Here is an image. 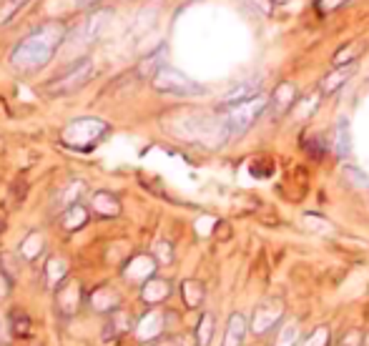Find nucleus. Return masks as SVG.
<instances>
[{
    "label": "nucleus",
    "mask_w": 369,
    "mask_h": 346,
    "mask_svg": "<svg viewBox=\"0 0 369 346\" xmlns=\"http://www.w3.org/2000/svg\"><path fill=\"white\" fill-rule=\"evenodd\" d=\"M63 35H65L63 25H53V23L43 25V28H38L30 38H25V41L20 43V48L13 53V63L20 70L41 68L48 58L53 56L58 43L63 41Z\"/></svg>",
    "instance_id": "nucleus-1"
},
{
    "label": "nucleus",
    "mask_w": 369,
    "mask_h": 346,
    "mask_svg": "<svg viewBox=\"0 0 369 346\" xmlns=\"http://www.w3.org/2000/svg\"><path fill=\"white\" fill-rule=\"evenodd\" d=\"M106 133H108V126L99 118H78V121H70L63 128L61 141L75 150H88L101 139H106Z\"/></svg>",
    "instance_id": "nucleus-2"
},
{
    "label": "nucleus",
    "mask_w": 369,
    "mask_h": 346,
    "mask_svg": "<svg viewBox=\"0 0 369 346\" xmlns=\"http://www.w3.org/2000/svg\"><path fill=\"white\" fill-rule=\"evenodd\" d=\"M151 81H154L156 91L171 93V96H204L206 93V88L194 83L191 78H186L181 70L171 68V65H161Z\"/></svg>",
    "instance_id": "nucleus-3"
},
{
    "label": "nucleus",
    "mask_w": 369,
    "mask_h": 346,
    "mask_svg": "<svg viewBox=\"0 0 369 346\" xmlns=\"http://www.w3.org/2000/svg\"><path fill=\"white\" fill-rule=\"evenodd\" d=\"M91 73H93L91 60H88V58L86 60H78V63H73L70 68H65L61 75H56V78L46 86V93L48 96H65V93L75 91V88L86 86Z\"/></svg>",
    "instance_id": "nucleus-4"
},
{
    "label": "nucleus",
    "mask_w": 369,
    "mask_h": 346,
    "mask_svg": "<svg viewBox=\"0 0 369 346\" xmlns=\"http://www.w3.org/2000/svg\"><path fill=\"white\" fill-rule=\"evenodd\" d=\"M271 101H266L264 96H254V98L244 101V103L231 105V113H229V128L237 133H244L246 128L254 126V121L259 118L261 113L266 110Z\"/></svg>",
    "instance_id": "nucleus-5"
},
{
    "label": "nucleus",
    "mask_w": 369,
    "mask_h": 346,
    "mask_svg": "<svg viewBox=\"0 0 369 346\" xmlns=\"http://www.w3.org/2000/svg\"><path fill=\"white\" fill-rule=\"evenodd\" d=\"M357 60H352V63H342V65H334V70L332 73H327L322 78V93H334V91H339L342 86H344L349 78H352L354 73H357Z\"/></svg>",
    "instance_id": "nucleus-6"
},
{
    "label": "nucleus",
    "mask_w": 369,
    "mask_h": 346,
    "mask_svg": "<svg viewBox=\"0 0 369 346\" xmlns=\"http://www.w3.org/2000/svg\"><path fill=\"white\" fill-rule=\"evenodd\" d=\"M56 301L63 314H73L78 309V281H65L63 286H58Z\"/></svg>",
    "instance_id": "nucleus-7"
},
{
    "label": "nucleus",
    "mask_w": 369,
    "mask_h": 346,
    "mask_svg": "<svg viewBox=\"0 0 369 346\" xmlns=\"http://www.w3.org/2000/svg\"><path fill=\"white\" fill-rule=\"evenodd\" d=\"M256 93H259V81H244L239 83L234 91H229L224 96V103L226 105H237V103H244V101L254 98Z\"/></svg>",
    "instance_id": "nucleus-8"
},
{
    "label": "nucleus",
    "mask_w": 369,
    "mask_h": 346,
    "mask_svg": "<svg viewBox=\"0 0 369 346\" xmlns=\"http://www.w3.org/2000/svg\"><path fill=\"white\" fill-rule=\"evenodd\" d=\"M93 208H96V214L101 216H118L121 211V203L113 193H106V191H99L96 196H93Z\"/></svg>",
    "instance_id": "nucleus-9"
},
{
    "label": "nucleus",
    "mask_w": 369,
    "mask_h": 346,
    "mask_svg": "<svg viewBox=\"0 0 369 346\" xmlns=\"http://www.w3.org/2000/svg\"><path fill=\"white\" fill-rule=\"evenodd\" d=\"M61 224H63L65 231H75V229H83V226L88 224V211L83 206H68V211L63 214V219H61Z\"/></svg>",
    "instance_id": "nucleus-10"
},
{
    "label": "nucleus",
    "mask_w": 369,
    "mask_h": 346,
    "mask_svg": "<svg viewBox=\"0 0 369 346\" xmlns=\"http://www.w3.org/2000/svg\"><path fill=\"white\" fill-rule=\"evenodd\" d=\"M168 296V283L161 281V278H151L149 283L144 286V301H161Z\"/></svg>",
    "instance_id": "nucleus-11"
},
{
    "label": "nucleus",
    "mask_w": 369,
    "mask_h": 346,
    "mask_svg": "<svg viewBox=\"0 0 369 346\" xmlns=\"http://www.w3.org/2000/svg\"><path fill=\"white\" fill-rule=\"evenodd\" d=\"M11 326H13V336H18V339H25V336H30V329H33V323H30V319L25 316L23 312H13Z\"/></svg>",
    "instance_id": "nucleus-12"
},
{
    "label": "nucleus",
    "mask_w": 369,
    "mask_h": 346,
    "mask_svg": "<svg viewBox=\"0 0 369 346\" xmlns=\"http://www.w3.org/2000/svg\"><path fill=\"white\" fill-rule=\"evenodd\" d=\"M362 41H354L349 43V46H344L339 53L334 56V65H342V63H352V60H357V56L362 53Z\"/></svg>",
    "instance_id": "nucleus-13"
},
{
    "label": "nucleus",
    "mask_w": 369,
    "mask_h": 346,
    "mask_svg": "<svg viewBox=\"0 0 369 346\" xmlns=\"http://www.w3.org/2000/svg\"><path fill=\"white\" fill-rule=\"evenodd\" d=\"M184 299L189 306H196L204 299V288L199 281H184Z\"/></svg>",
    "instance_id": "nucleus-14"
},
{
    "label": "nucleus",
    "mask_w": 369,
    "mask_h": 346,
    "mask_svg": "<svg viewBox=\"0 0 369 346\" xmlns=\"http://www.w3.org/2000/svg\"><path fill=\"white\" fill-rule=\"evenodd\" d=\"M337 153L339 156L349 153V128H346V121H339V126H337Z\"/></svg>",
    "instance_id": "nucleus-15"
},
{
    "label": "nucleus",
    "mask_w": 369,
    "mask_h": 346,
    "mask_svg": "<svg viewBox=\"0 0 369 346\" xmlns=\"http://www.w3.org/2000/svg\"><path fill=\"white\" fill-rule=\"evenodd\" d=\"M23 6H25V0H6V6L0 8V25H6Z\"/></svg>",
    "instance_id": "nucleus-16"
},
{
    "label": "nucleus",
    "mask_w": 369,
    "mask_h": 346,
    "mask_svg": "<svg viewBox=\"0 0 369 346\" xmlns=\"http://www.w3.org/2000/svg\"><path fill=\"white\" fill-rule=\"evenodd\" d=\"M211 323L213 321H211V316H208V314L201 319V323H199V344H201V346H206L208 339H211Z\"/></svg>",
    "instance_id": "nucleus-17"
},
{
    "label": "nucleus",
    "mask_w": 369,
    "mask_h": 346,
    "mask_svg": "<svg viewBox=\"0 0 369 346\" xmlns=\"http://www.w3.org/2000/svg\"><path fill=\"white\" fill-rule=\"evenodd\" d=\"M249 6H254L259 13H264V15H269L271 11H274V0H246Z\"/></svg>",
    "instance_id": "nucleus-18"
},
{
    "label": "nucleus",
    "mask_w": 369,
    "mask_h": 346,
    "mask_svg": "<svg viewBox=\"0 0 369 346\" xmlns=\"http://www.w3.org/2000/svg\"><path fill=\"white\" fill-rule=\"evenodd\" d=\"M342 3H346V0H319V8L322 11H337Z\"/></svg>",
    "instance_id": "nucleus-19"
},
{
    "label": "nucleus",
    "mask_w": 369,
    "mask_h": 346,
    "mask_svg": "<svg viewBox=\"0 0 369 346\" xmlns=\"http://www.w3.org/2000/svg\"><path fill=\"white\" fill-rule=\"evenodd\" d=\"M3 226H6V211L0 208V231H3Z\"/></svg>",
    "instance_id": "nucleus-20"
},
{
    "label": "nucleus",
    "mask_w": 369,
    "mask_h": 346,
    "mask_svg": "<svg viewBox=\"0 0 369 346\" xmlns=\"http://www.w3.org/2000/svg\"><path fill=\"white\" fill-rule=\"evenodd\" d=\"M78 6H91V3H96V0H75Z\"/></svg>",
    "instance_id": "nucleus-21"
}]
</instances>
